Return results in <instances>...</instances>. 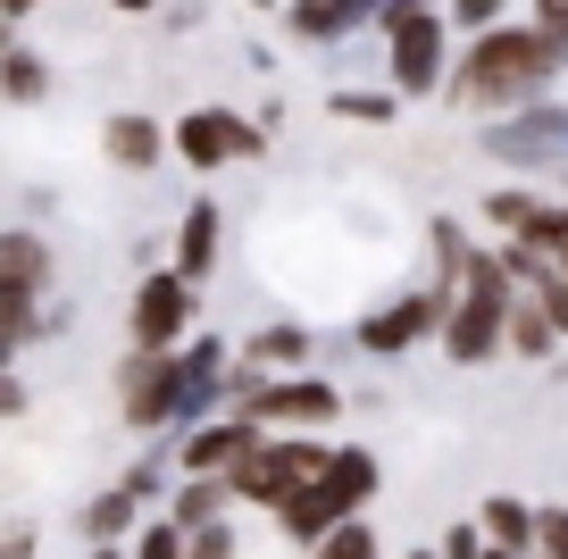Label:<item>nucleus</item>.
I'll use <instances>...</instances> for the list:
<instances>
[{
  "label": "nucleus",
  "mask_w": 568,
  "mask_h": 559,
  "mask_svg": "<svg viewBox=\"0 0 568 559\" xmlns=\"http://www.w3.org/2000/svg\"><path fill=\"white\" fill-rule=\"evenodd\" d=\"M59 251L42 243L34 226H0V284H26V293H51Z\"/></svg>",
  "instance_id": "18"
},
{
  "label": "nucleus",
  "mask_w": 568,
  "mask_h": 559,
  "mask_svg": "<svg viewBox=\"0 0 568 559\" xmlns=\"http://www.w3.org/2000/svg\"><path fill=\"white\" fill-rule=\"evenodd\" d=\"M368 18L376 9H359V0H302V9H284V34L302 42V51H335V42H352Z\"/></svg>",
  "instance_id": "14"
},
{
  "label": "nucleus",
  "mask_w": 568,
  "mask_h": 559,
  "mask_svg": "<svg viewBox=\"0 0 568 559\" xmlns=\"http://www.w3.org/2000/svg\"><path fill=\"white\" fill-rule=\"evenodd\" d=\"M535 26H544V34L568 51V0H544V9H535Z\"/></svg>",
  "instance_id": "31"
},
{
  "label": "nucleus",
  "mask_w": 568,
  "mask_h": 559,
  "mask_svg": "<svg viewBox=\"0 0 568 559\" xmlns=\"http://www.w3.org/2000/svg\"><path fill=\"white\" fill-rule=\"evenodd\" d=\"M184 559H243V535H234V518L210 526V535H184Z\"/></svg>",
  "instance_id": "28"
},
{
  "label": "nucleus",
  "mask_w": 568,
  "mask_h": 559,
  "mask_svg": "<svg viewBox=\"0 0 568 559\" xmlns=\"http://www.w3.org/2000/svg\"><path fill=\"white\" fill-rule=\"evenodd\" d=\"M435 559H494V542H485L477 518H460V526H444V535H435Z\"/></svg>",
  "instance_id": "27"
},
{
  "label": "nucleus",
  "mask_w": 568,
  "mask_h": 559,
  "mask_svg": "<svg viewBox=\"0 0 568 559\" xmlns=\"http://www.w3.org/2000/svg\"><path fill=\"white\" fill-rule=\"evenodd\" d=\"M160 518H168V526H184V535H210V526H226V518H234V485H226V476H184L176 501H168Z\"/></svg>",
  "instance_id": "17"
},
{
  "label": "nucleus",
  "mask_w": 568,
  "mask_h": 559,
  "mask_svg": "<svg viewBox=\"0 0 568 559\" xmlns=\"http://www.w3.org/2000/svg\"><path fill=\"white\" fill-rule=\"evenodd\" d=\"M535 559H551V551H535Z\"/></svg>",
  "instance_id": "36"
},
{
  "label": "nucleus",
  "mask_w": 568,
  "mask_h": 559,
  "mask_svg": "<svg viewBox=\"0 0 568 559\" xmlns=\"http://www.w3.org/2000/svg\"><path fill=\"white\" fill-rule=\"evenodd\" d=\"M142 518H151V509H134L118 485H101L84 509H75V535H84V551H125V542L142 535Z\"/></svg>",
  "instance_id": "16"
},
{
  "label": "nucleus",
  "mask_w": 568,
  "mask_h": 559,
  "mask_svg": "<svg viewBox=\"0 0 568 559\" xmlns=\"http://www.w3.org/2000/svg\"><path fill=\"white\" fill-rule=\"evenodd\" d=\"M444 317H452V293H444V284H409L402 301L352 317V343L368 350V359H402V350H418V343H444Z\"/></svg>",
  "instance_id": "7"
},
{
  "label": "nucleus",
  "mask_w": 568,
  "mask_h": 559,
  "mask_svg": "<svg viewBox=\"0 0 568 559\" xmlns=\"http://www.w3.org/2000/svg\"><path fill=\"white\" fill-rule=\"evenodd\" d=\"M0 101H18V109H42V101H51V59H42L34 42H18V51L0 59Z\"/></svg>",
  "instance_id": "21"
},
{
  "label": "nucleus",
  "mask_w": 568,
  "mask_h": 559,
  "mask_svg": "<svg viewBox=\"0 0 568 559\" xmlns=\"http://www.w3.org/2000/svg\"><path fill=\"white\" fill-rule=\"evenodd\" d=\"M544 201L551 193H535V184H494V193H485V226H494L501 243H527V226L544 217Z\"/></svg>",
  "instance_id": "20"
},
{
  "label": "nucleus",
  "mask_w": 568,
  "mask_h": 559,
  "mask_svg": "<svg viewBox=\"0 0 568 559\" xmlns=\"http://www.w3.org/2000/svg\"><path fill=\"white\" fill-rule=\"evenodd\" d=\"M326 451H335V443H310V435H260V451H251L243 468L226 476V485H234V509H267V518H276V509L293 501L302 485H318V476H326Z\"/></svg>",
  "instance_id": "5"
},
{
  "label": "nucleus",
  "mask_w": 568,
  "mask_h": 559,
  "mask_svg": "<svg viewBox=\"0 0 568 559\" xmlns=\"http://www.w3.org/2000/svg\"><path fill=\"white\" fill-rule=\"evenodd\" d=\"M18 51V18H9V9H0V59Z\"/></svg>",
  "instance_id": "33"
},
{
  "label": "nucleus",
  "mask_w": 568,
  "mask_h": 559,
  "mask_svg": "<svg viewBox=\"0 0 568 559\" xmlns=\"http://www.w3.org/2000/svg\"><path fill=\"white\" fill-rule=\"evenodd\" d=\"M477 526H485V542H494L501 559H535L544 551V509L518 501V492H494V501L477 509Z\"/></svg>",
  "instance_id": "15"
},
{
  "label": "nucleus",
  "mask_w": 568,
  "mask_h": 559,
  "mask_svg": "<svg viewBox=\"0 0 568 559\" xmlns=\"http://www.w3.org/2000/svg\"><path fill=\"white\" fill-rule=\"evenodd\" d=\"M544 551L568 559V509H544Z\"/></svg>",
  "instance_id": "32"
},
{
  "label": "nucleus",
  "mask_w": 568,
  "mask_h": 559,
  "mask_svg": "<svg viewBox=\"0 0 568 559\" xmlns=\"http://www.w3.org/2000/svg\"><path fill=\"white\" fill-rule=\"evenodd\" d=\"M335 418H343V393L326 385V376H276V385L251 402L243 426H260V435H310V443H318Z\"/></svg>",
  "instance_id": "9"
},
{
  "label": "nucleus",
  "mask_w": 568,
  "mask_h": 559,
  "mask_svg": "<svg viewBox=\"0 0 568 559\" xmlns=\"http://www.w3.org/2000/svg\"><path fill=\"white\" fill-rule=\"evenodd\" d=\"M510 309H518L510 267H501V251H485V243H477V260H468L460 293H452V317H444V343H435V350H444L452 367H485V359H501Z\"/></svg>",
  "instance_id": "3"
},
{
  "label": "nucleus",
  "mask_w": 568,
  "mask_h": 559,
  "mask_svg": "<svg viewBox=\"0 0 568 559\" xmlns=\"http://www.w3.org/2000/svg\"><path fill=\"white\" fill-rule=\"evenodd\" d=\"M168 142H176V159L193 175H226L234 159H260L267 151V125L234 118V109H184V118L168 125Z\"/></svg>",
  "instance_id": "8"
},
{
  "label": "nucleus",
  "mask_w": 568,
  "mask_h": 559,
  "mask_svg": "<svg viewBox=\"0 0 568 559\" xmlns=\"http://www.w3.org/2000/svg\"><path fill=\"white\" fill-rule=\"evenodd\" d=\"M101 159L118 175H160V159H176V142H168V125L151 118V109H109L101 118Z\"/></svg>",
  "instance_id": "11"
},
{
  "label": "nucleus",
  "mask_w": 568,
  "mask_h": 559,
  "mask_svg": "<svg viewBox=\"0 0 568 559\" xmlns=\"http://www.w3.org/2000/svg\"><path fill=\"white\" fill-rule=\"evenodd\" d=\"M310 559H385V542H376V526L359 518V526H343V535H326Z\"/></svg>",
  "instance_id": "26"
},
{
  "label": "nucleus",
  "mask_w": 568,
  "mask_h": 559,
  "mask_svg": "<svg viewBox=\"0 0 568 559\" xmlns=\"http://www.w3.org/2000/svg\"><path fill=\"white\" fill-rule=\"evenodd\" d=\"M193 326H201V293L176 276V267H142L134 309H125V350H142V359H176V350L193 343Z\"/></svg>",
  "instance_id": "6"
},
{
  "label": "nucleus",
  "mask_w": 568,
  "mask_h": 559,
  "mask_svg": "<svg viewBox=\"0 0 568 559\" xmlns=\"http://www.w3.org/2000/svg\"><path fill=\"white\" fill-rule=\"evenodd\" d=\"M568 51L544 34L535 18H501L485 42H460V68H452V109L468 118H527L551 84H560Z\"/></svg>",
  "instance_id": "1"
},
{
  "label": "nucleus",
  "mask_w": 568,
  "mask_h": 559,
  "mask_svg": "<svg viewBox=\"0 0 568 559\" xmlns=\"http://www.w3.org/2000/svg\"><path fill=\"white\" fill-rule=\"evenodd\" d=\"M326 109H335L343 125H393V118H402V101H393L385 84H343Z\"/></svg>",
  "instance_id": "23"
},
{
  "label": "nucleus",
  "mask_w": 568,
  "mask_h": 559,
  "mask_svg": "<svg viewBox=\"0 0 568 559\" xmlns=\"http://www.w3.org/2000/svg\"><path fill=\"white\" fill-rule=\"evenodd\" d=\"M376 485H385V468H376L368 443H335V451H326V476H318V501L335 509V518H359V509L376 501Z\"/></svg>",
  "instance_id": "12"
},
{
  "label": "nucleus",
  "mask_w": 568,
  "mask_h": 559,
  "mask_svg": "<svg viewBox=\"0 0 568 559\" xmlns=\"http://www.w3.org/2000/svg\"><path fill=\"white\" fill-rule=\"evenodd\" d=\"M193 409H210V402H201V385L184 376V350L176 359H142V350L118 359V418L134 426V435H168V426L193 418Z\"/></svg>",
  "instance_id": "4"
},
{
  "label": "nucleus",
  "mask_w": 568,
  "mask_h": 559,
  "mask_svg": "<svg viewBox=\"0 0 568 559\" xmlns=\"http://www.w3.org/2000/svg\"><path fill=\"white\" fill-rule=\"evenodd\" d=\"M501 350H510V359H527V367H544L551 350H560V334H551V317L535 309L527 293H518V309H510V334H501Z\"/></svg>",
  "instance_id": "22"
},
{
  "label": "nucleus",
  "mask_w": 568,
  "mask_h": 559,
  "mask_svg": "<svg viewBox=\"0 0 568 559\" xmlns=\"http://www.w3.org/2000/svg\"><path fill=\"white\" fill-rule=\"evenodd\" d=\"M260 451V426L243 418H193L176 443V476H234L243 459Z\"/></svg>",
  "instance_id": "10"
},
{
  "label": "nucleus",
  "mask_w": 568,
  "mask_h": 559,
  "mask_svg": "<svg viewBox=\"0 0 568 559\" xmlns=\"http://www.w3.org/2000/svg\"><path fill=\"white\" fill-rule=\"evenodd\" d=\"M84 559H125V551H84Z\"/></svg>",
  "instance_id": "35"
},
{
  "label": "nucleus",
  "mask_w": 568,
  "mask_h": 559,
  "mask_svg": "<svg viewBox=\"0 0 568 559\" xmlns=\"http://www.w3.org/2000/svg\"><path fill=\"white\" fill-rule=\"evenodd\" d=\"M26 409H34V393H26V376L9 367V376H0V418H26Z\"/></svg>",
  "instance_id": "30"
},
{
  "label": "nucleus",
  "mask_w": 568,
  "mask_h": 559,
  "mask_svg": "<svg viewBox=\"0 0 568 559\" xmlns=\"http://www.w3.org/2000/svg\"><path fill=\"white\" fill-rule=\"evenodd\" d=\"M402 559H435V542H418V551H402Z\"/></svg>",
  "instance_id": "34"
},
{
  "label": "nucleus",
  "mask_w": 568,
  "mask_h": 559,
  "mask_svg": "<svg viewBox=\"0 0 568 559\" xmlns=\"http://www.w3.org/2000/svg\"><path fill=\"white\" fill-rule=\"evenodd\" d=\"M34 518H18V526H0V559H34Z\"/></svg>",
  "instance_id": "29"
},
{
  "label": "nucleus",
  "mask_w": 568,
  "mask_h": 559,
  "mask_svg": "<svg viewBox=\"0 0 568 559\" xmlns=\"http://www.w3.org/2000/svg\"><path fill=\"white\" fill-rule=\"evenodd\" d=\"M243 359L267 367V376H310V326L302 317H267V326L243 343Z\"/></svg>",
  "instance_id": "19"
},
{
  "label": "nucleus",
  "mask_w": 568,
  "mask_h": 559,
  "mask_svg": "<svg viewBox=\"0 0 568 559\" xmlns=\"http://www.w3.org/2000/svg\"><path fill=\"white\" fill-rule=\"evenodd\" d=\"M494 559H501V551H494Z\"/></svg>",
  "instance_id": "37"
},
{
  "label": "nucleus",
  "mask_w": 568,
  "mask_h": 559,
  "mask_svg": "<svg viewBox=\"0 0 568 559\" xmlns=\"http://www.w3.org/2000/svg\"><path fill=\"white\" fill-rule=\"evenodd\" d=\"M125 559H184V526H168V518H142V535L125 542Z\"/></svg>",
  "instance_id": "25"
},
{
  "label": "nucleus",
  "mask_w": 568,
  "mask_h": 559,
  "mask_svg": "<svg viewBox=\"0 0 568 559\" xmlns=\"http://www.w3.org/2000/svg\"><path fill=\"white\" fill-rule=\"evenodd\" d=\"M518 251H535L544 267H560V276H568V201H544V217L527 226V243H518Z\"/></svg>",
  "instance_id": "24"
},
{
  "label": "nucleus",
  "mask_w": 568,
  "mask_h": 559,
  "mask_svg": "<svg viewBox=\"0 0 568 559\" xmlns=\"http://www.w3.org/2000/svg\"><path fill=\"white\" fill-rule=\"evenodd\" d=\"M376 34H385V92L393 101H435V92H452V26L444 9H409V0H385L376 9Z\"/></svg>",
  "instance_id": "2"
},
{
  "label": "nucleus",
  "mask_w": 568,
  "mask_h": 559,
  "mask_svg": "<svg viewBox=\"0 0 568 559\" xmlns=\"http://www.w3.org/2000/svg\"><path fill=\"white\" fill-rule=\"evenodd\" d=\"M217 260H226V210H217V201H193V210L176 217V260L168 267L201 293V284L217 276Z\"/></svg>",
  "instance_id": "13"
}]
</instances>
